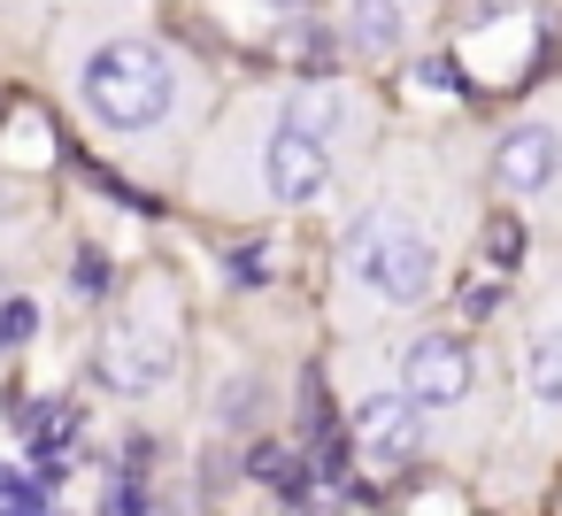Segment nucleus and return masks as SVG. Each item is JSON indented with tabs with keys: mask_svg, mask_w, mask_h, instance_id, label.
<instances>
[{
	"mask_svg": "<svg viewBox=\"0 0 562 516\" xmlns=\"http://www.w3.org/2000/svg\"><path fill=\"white\" fill-rule=\"evenodd\" d=\"M554 170H562V132L554 124H516L501 147H493V178L508 186V193H547L554 186Z\"/></svg>",
	"mask_w": 562,
	"mask_h": 516,
	"instance_id": "obj_7",
	"label": "nucleus"
},
{
	"mask_svg": "<svg viewBox=\"0 0 562 516\" xmlns=\"http://www.w3.org/2000/svg\"><path fill=\"white\" fill-rule=\"evenodd\" d=\"M347 278L370 285L378 301L408 309V301H424L439 285V247L416 224H401V216H362L355 239H347Z\"/></svg>",
	"mask_w": 562,
	"mask_h": 516,
	"instance_id": "obj_2",
	"label": "nucleus"
},
{
	"mask_svg": "<svg viewBox=\"0 0 562 516\" xmlns=\"http://www.w3.org/2000/svg\"><path fill=\"white\" fill-rule=\"evenodd\" d=\"M40 332V309L32 301H9V309H0V347H24Z\"/></svg>",
	"mask_w": 562,
	"mask_h": 516,
	"instance_id": "obj_11",
	"label": "nucleus"
},
{
	"mask_svg": "<svg viewBox=\"0 0 562 516\" xmlns=\"http://www.w3.org/2000/svg\"><path fill=\"white\" fill-rule=\"evenodd\" d=\"M470 347L462 339H447V332H424L408 355H401V393L416 401V408H462L470 401Z\"/></svg>",
	"mask_w": 562,
	"mask_h": 516,
	"instance_id": "obj_5",
	"label": "nucleus"
},
{
	"mask_svg": "<svg viewBox=\"0 0 562 516\" xmlns=\"http://www.w3.org/2000/svg\"><path fill=\"white\" fill-rule=\"evenodd\" d=\"M101 508H109V516H147V493H139V478H109Z\"/></svg>",
	"mask_w": 562,
	"mask_h": 516,
	"instance_id": "obj_12",
	"label": "nucleus"
},
{
	"mask_svg": "<svg viewBox=\"0 0 562 516\" xmlns=\"http://www.w3.org/2000/svg\"><path fill=\"white\" fill-rule=\"evenodd\" d=\"M416 78H424V86H431V93H454V86H462V78H454V63H439V55H431V63H424V70H416Z\"/></svg>",
	"mask_w": 562,
	"mask_h": 516,
	"instance_id": "obj_15",
	"label": "nucleus"
},
{
	"mask_svg": "<svg viewBox=\"0 0 562 516\" xmlns=\"http://www.w3.org/2000/svg\"><path fill=\"white\" fill-rule=\"evenodd\" d=\"M355 447H362L378 470H401V462H416V447H424V408H416L401 385H385V393L355 401Z\"/></svg>",
	"mask_w": 562,
	"mask_h": 516,
	"instance_id": "obj_6",
	"label": "nucleus"
},
{
	"mask_svg": "<svg viewBox=\"0 0 562 516\" xmlns=\"http://www.w3.org/2000/svg\"><path fill=\"white\" fill-rule=\"evenodd\" d=\"M109 285V255H78V293H101Z\"/></svg>",
	"mask_w": 562,
	"mask_h": 516,
	"instance_id": "obj_14",
	"label": "nucleus"
},
{
	"mask_svg": "<svg viewBox=\"0 0 562 516\" xmlns=\"http://www.w3.org/2000/svg\"><path fill=\"white\" fill-rule=\"evenodd\" d=\"M324 178H331V147H324L308 124L278 116L270 147H262V186H270V201L301 209V201H316V193H324Z\"/></svg>",
	"mask_w": 562,
	"mask_h": 516,
	"instance_id": "obj_4",
	"label": "nucleus"
},
{
	"mask_svg": "<svg viewBox=\"0 0 562 516\" xmlns=\"http://www.w3.org/2000/svg\"><path fill=\"white\" fill-rule=\"evenodd\" d=\"M524 385H531L539 408H562V324H547V332L531 339V355H524Z\"/></svg>",
	"mask_w": 562,
	"mask_h": 516,
	"instance_id": "obj_9",
	"label": "nucleus"
},
{
	"mask_svg": "<svg viewBox=\"0 0 562 516\" xmlns=\"http://www.w3.org/2000/svg\"><path fill=\"white\" fill-rule=\"evenodd\" d=\"M32 493H40V485H24V478H16L9 462H0V501H32Z\"/></svg>",
	"mask_w": 562,
	"mask_h": 516,
	"instance_id": "obj_16",
	"label": "nucleus"
},
{
	"mask_svg": "<svg viewBox=\"0 0 562 516\" xmlns=\"http://www.w3.org/2000/svg\"><path fill=\"white\" fill-rule=\"evenodd\" d=\"M347 40L362 55H393L408 40V16H401V0H347Z\"/></svg>",
	"mask_w": 562,
	"mask_h": 516,
	"instance_id": "obj_8",
	"label": "nucleus"
},
{
	"mask_svg": "<svg viewBox=\"0 0 562 516\" xmlns=\"http://www.w3.org/2000/svg\"><path fill=\"white\" fill-rule=\"evenodd\" d=\"M78 101H86V116L109 124V132H147V124L170 116L178 70H170V55H162L155 40H101V47L86 55V70H78Z\"/></svg>",
	"mask_w": 562,
	"mask_h": 516,
	"instance_id": "obj_1",
	"label": "nucleus"
},
{
	"mask_svg": "<svg viewBox=\"0 0 562 516\" xmlns=\"http://www.w3.org/2000/svg\"><path fill=\"white\" fill-rule=\"evenodd\" d=\"M170 370H178V324H170L155 301L132 309V316H116V324L101 332V378H109L116 393H155Z\"/></svg>",
	"mask_w": 562,
	"mask_h": 516,
	"instance_id": "obj_3",
	"label": "nucleus"
},
{
	"mask_svg": "<svg viewBox=\"0 0 562 516\" xmlns=\"http://www.w3.org/2000/svg\"><path fill=\"white\" fill-rule=\"evenodd\" d=\"M0 516H47V508H40V493H32V501H0Z\"/></svg>",
	"mask_w": 562,
	"mask_h": 516,
	"instance_id": "obj_17",
	"label": "nucleus"
},
{
	"mask_svg": "<svg viewBox=\"0 0 562 516\" xmlns=\"http://www.w3.org/2000/svg\"><path fill=\"white\" fill-rule=\"evenodd\" d=\"M516 255H524V232H516L508 216H493V224H485V262H493V270H516Z\"/></svg>",
	"mask_w": 562,
	"mask_h": 516,
	"instance_id": "obj_10",
	"label": "nucleus"
},
{
	"mask_svg": "<svg viewBox=\"0 0 562 516\" xmlns=\"http://www.w3.org/2000/svg\"><path fill=\"white\" fill-rule=\"evenodd\" d=\"M224 270H232L239 285H262V278H270V255H262V247H239V255H232Z\"/></svg>",
	"mask_w": 562,
	"mask_h": 516,
	"instance_id": "obj_13",
	"label": "nucleus"
}]
</instances>
